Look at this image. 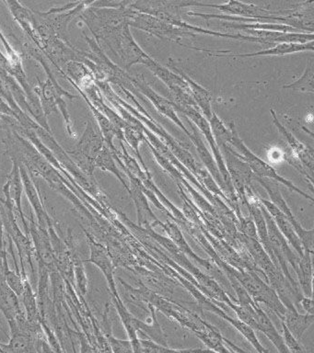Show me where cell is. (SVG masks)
Returning <instances> with one entry per match:
<instances>
[{
	"instance_id": "11",
	"label": "cell",
	"mask_w": 314,
	"mask_h": 353,
	"mask_svg": "<svg viewBox=\"0 0 314 353\" xmlns=\"http://www.w3.org/2000/svg\"><path fill=\"white\" fill-rule=\"evenodd\" d=\"M256 313H257V316H256V330L263 332L272 341V343L275 345L278 352L280 353H289L284 339L275 330V325H273L269 317L259 307L256 309Z\"/></svg>"
},
{
	"instance_id": "22",
	"label": "cell",
	"mask_w": 314,
	"mask_h": 353,
	"mask_svg": "<svg viewBox=\"0 0 314 353\" xmlns=\"http://www.w3.org/2000/svg\"><path fill=\"white\" fill-rule=\"evenodd\" d=\"M0 113H3L5 115L14 118L12 110H10V108L8 106L6 102H5L2 99H0Z\"/></svg>"
},
{
	"instance_id": "28",
	"label": "cell",
	"mask_w": 314,
	"mask_h": 353,
	"mask_svg": "<svg viewBox=\"0 0 314 353\" xmlns=\"http://www.w3.org/2000/svg\"><path fill=\"white\" fill-rule=\"evenodd\" d=\"M0 99H2V98H0Z\"/></svg>"
},
{
	"instance_id": "6",
	"label": "cell",
	"mask_w": 314,
	"mask_h": 353,
	"mask_svg": "<svg viewBox=\"0 0 314 353\" xmlns=\"http://www.w3.org/2000/svg\"><path fill=\"white\" fill-rule=\"evenodd\" d=\"M231 142H233V145L237 146L242 152V154H244L245 159L248 162V164L250 165V168H252L253 171L259 176L258 178H263V176H267V178L274 179L275 181H277L279 182H282L283 184H285L286 186L291 188L292 190L294 192H297L304 196V197L311 199V201H313V199L306 194V193L302 192V190L297 189V187H295L291 182L286 181V179H283L282 176L278 175L277 172H275L274 168L270 167L269 165H267L266 163L262 161L261 159H259L258 157H256L255 154L251 153L249 150L246 148V146L242 143V141L239 139L238 137H230Z\"/></svg>"
},
{
	"instance_id": "16",
	"label": "cell",
	"mask_w": 314,
	"mask_h": 353,
	"mask_svg": "<svg viewBox=\"0 0 314 353\" xmlns=\"http://www.w3.org/2000/svg\"><path fill=\"white\" fill-rule=\"evenodd\" d=\"M311 49L308 48L306 44H297V43H281L277 44L274 48L266 50V51L255 52V54H239V57H257V55H280L291 54V52L304 51V50Z\"/></svg>"
},
{
	"instance_id": "13",
	"label": "cell",
	"mask_w": 314,
	"mask_h": 353,
	"mask_svg": "<svg viewBox=\"0 0 314 353\" xmlns=\"http://www.w3.org/2000/svg\"><path fill=\"white\" fill-rule=\"evenodd\" d=\"M23 305L26 310L27 322L31 327L32 333L37 330L38 321H39V312H38L37 299L32 292L31 285L28 280H24V291L23 292Z\"/></svg>"
},
{
	"instance_id": "27",
	"label": "cell",
	"mask_w": 314,
	"mask_h": 353,
	"mask_svg": "<svg viewBox=\"0 0 314 353\" xmlns=\"http://www.w3.org/2000/svg\"><path fill=\"white\" fill-rule=\"evenodd\" d=\"M0 352H3V350H2L1 347H0Z\"/></svg>"
},
{
	"instance_id": "26",
	"label": "cell",
	"mask_w": 314,
	"mask_h": 353,
	"mask_svg": "<svg viewBox=\"0 0 314 353\" xmlns=\"http://www.w3.org/2000/svg\"><path fill=\"white\" fill-rule=\"evenodd\" d=\"M0 330H3V328H2V325H1V320H0Z\"/></svg>"
},
{
	"instance_id": "12",
	"label": "cell",
	"mask_w": 314,
	"mask_h": 353,
	"mask_svg": "<svg viewBox=\"0 0 314 353\" xmlns=\"http://www.w3.org/2000/svg\"><path fill=\"white\" fill-rule=\"evenodd\" d=\"M313 254L303 253L297 263V274L299 277L300 286L305 297L311 298L313 295Z\"/></svg>"
},
{
	"instance_id": "9",
	"label": "cell",
	"mask_w": 314,
	"mask_h": 353,
	"mask_svg": "<svg viewBox=\"0 0 314 353\" xmlns=\"http://www.w3.org/2000/svg\"><path fill=\"white\" fill-rule=\"evenodd\" d=\"M12 159V170L10 173L9 178L6 184L4 185L3 190H7L9 193L10 199H12L16 207V211H18L21 221L24 225V228L27 232H29L28 225L24 218L23 208H21V195L23 192V179H21L20 164L15 159Z\"/></svg>"
},
{
	"instance_id": "21",
	"label": "cell",
	"mask_w": 314,
	"mask_h": 353,
	"mask_svg": "<svg viewBox=\"0 0 314 353\" xmlns=\"http://www.w3.org/2000/svg\"><path fill=\"white\" fill-rule=\"evenodd\" d=\"M300 303L303 309H305L306 313L313 314V302L311 298L303 296Z\"/></svg>"
},
{
	"instance_id": "7",
	"label": "cell",
	"mask_w": 314,
	"mask_h": 353,
	"mask_svg": "<svg viewBox=\"0 0 314 353\" xmlns=\"http://www.w3.org/2000/svg\"><path fill=\"white\" fill-rule=\"evenodd\" d=\"M260 203L261 204H264L263 206L266 207L267 212L271 215L275 225L277 226L278 230H279L280 233L283 234V236L285 237L286 239H288V241L293 245V248L297 250V254H299L300 258H302L303 253H304V250H303L302 242H300L299 236H297L293 226H292L288 218H286V215L284 214L279 209H277L274 204L270 203V201L260 200Z\"/></svg>"
},
{
	"instance_id": "23",
	"label": "cell",
	"mask_w": 314,
	"mask_h": 353,
	"mask_svg": "<svg viewBox=\"0 0 314 353\" xmlns=\"http://www.w3.org/2000/svg\"><path fill=\"white\" fill-rule=\"evenodd\" d=\"M223 341H224V343L226 344V346L228 347H230V349L233 350V352H235L236 353H250L245 352V350L241 349V347L237 346V345L234 344L233 342H231L230 339L222 338Z\"/></svg>"
},
{
	"instance_id": "17",
	"label": "cell",
	"mask_w": 314,
	"mask_h": 353,
	"mask_svg": "<svg viewBox=\"0 0 314 353\" xmlns=\"http://www.w3.org/2000/svg\"><path fill=\"white\" fill-rule=\"evenodd\" d=\"M286 88H292L293 90L302 91H313V71L310 66L306 70L304 76L297 80L294 84L288 85Z\"/></svg>"
},
{
	"instance_id": "18",
	"label": "cell",
	"mask_w": 314,
	"mask_h": 353,
	"mask_svg": "<svg viewBox=\"0 0 314 353\" xmlns=\"http://www.w3.org/2000/svg\"><path fill=\"white\" fill-rule=\"evenodd\" d=\"M0 40H1L2 43H3L4 46V48L6 50L7 57L8 59H9L10 69H12L13 66L23 65V63H21V57H20V54H19L18 52H16L12 46H10L9 41H8L6 37H5L3 33H2L1 30H0Z\"/></svg>"
},
{
	"instance_id": "5",
	"label": "cell",
	"mask_w": 314,
	"mask_h": 353,
	"mask_svg": "<svg viewBox=\"0 0 314 353\" xmlns=\"http://www.w3.org/2000/svg\"><path fill=\"white\" fill-rule=\"evenodd\" d=\"M0 309L3 312L10 325L16 324V321L26 319V314L21 310L17 295L8 286L5 280L2 259H0Z\"/></svg>"
},
{
	"instance_id": "8",
	"label": "cell",
	"mask_w": 314,
	"mask_h": 353,
	"mask_svg": "<svg viewBox=\"0 0 314 353\" xmlns=\"http://www.w3.org/2000/svg\"><path fill=\"white\" fill-rule=\"evenodd\" d=\"M5 4L8 6L12 16L14 17L16 21L20 24L21 29L26 32V34L32 39L35 44H37L38 49H42V41L39 34H38L37 29H35L34 12L21 5L19 1H5Z\"/></svg>"
},
{
	"instance_id": "14",
	"label": "cell",
	"mask_w": 314,
	"mask_h": 353,
	"mask_svg": "<svg viewBox=\"0 0 314 353\" xmlns=\"http://www.w3.org/2000/svg\"><path fill=\"white\" fill-rule=\"evenodd\" d=\"M95 168H101V170L114 173L115 175L120 179V181L125 185V187L129 190V192H130V189H129L128 185H126L125 181H124L119 170H117L114 159H112L111 151H110V149L107 148V146L104 145L100 154H98L97 159L95 160Z\"/></svg>"
},
{
	"instance_id": "2",
	"label": "cell",
	"mask_w": 314,
	"mask_h": 353,
	"mask_svg": "<svg viewBox=\"0 0 314 353\" xmlns=\"http://www.w3.org/2000/svg\"><path fill=\"white\" fill-rule=\"evenodd\" d=\"M104 141L103 135L96 128L95 123L89 121L81 139L72 150L68 151V154L74 157V163L78 165L79 170L84 171L87 176H92L95 160L104 146Z\"/></svg>"
},
{
	"instance_id": "19",
	"label": "cell",
	"mask_w": 314,
	"mask_h": 353,
	"mask_svg": "<svg viewBox=\"0 0 314 353\" xmlns=\"http://www.w3.org/2000/svg\"><path fill=\"white\" fill-rule=\"evenodd\" d=\"M241 231L244 236L257 239V232L252 218H241Z\"/></svg>"
},
{
	"instance_id": "15",
	"label": "cell",
	"mask_w": 314,
	"mask_h": 353,
	"mask_svg": "<svg viewBox=\"0 0 314 353\" xmlns=\"http://www.w3.org/2000/svg\"><path fill=\"white\" fill-rule=\"evenodd\" d=\"M2 262H3L5 280H6L8 286L17 296H21L24 291V280L21 277L20 273L10 270L7 254L2 258Z\"/></svg>"
},
{
	"instance_id": "20",
	"label": "cell",
	"mask_w": 314,
	"mask_h": 353,
	"mask_svg": "<svg viewBox=\"0 0 314 353\" xmlns=\"http://www.w3.org/2000/svg\"><path fill=\"white\" fill-rule=\"evenodd\" d=\"M75 272L77 274V280L79 281V288L81 290V292L86 294L87 279L86 276H85L84 268H82L81 264H77Z\"/></svg>"
},
{
	"instance_id": "10",
	"label": "cell",
	"mask_w": 314,
	"mask_h": 353,
	"mask_svg": "<svg viewBox=\"0 0 314 353\" xmlns=\"http://www.w3.org/2000/svg\"><path fill=\"white\" fill-rule=\"evenodd\" d=\"M313 314H300L297 313L295 306L286 308L285 316L282 320V324L285 325L286 330L291 332L297 341H300L305 331L313 324Z\"/></svg>"
},
{
	"instance_id": "3",
	"label": "cell",
	"mask_w": 314,
	"mask_h": 353,
	"mask_svg": "<svg viewBox=\"0 0 314 353\" xmlns=\"http://www.w3.org/2000/svg\"><path fill=\"white\" fill-rule=\"evenodd\" d=\"M233 274L238 278L242 286L244 287L247 294L253 298L255 302L264 303L272 311H274L282 321L284 316H285L286 308L278 298L277 292L271 286L266 285L253 272H233Z\"/></svg>"
},
{
	"instance_id": "25",
	"label": "cell",
	"mask_w": 314,
	"mask_h": 353,
	"mask_svg": "<svg viewBox=\"0 0 314 353\" xmlns=\"http://www.w3.org/2000/svg\"><path fill=\"white\" fill-rule=\"evenodd\" d=\"M6 254H7V251H6V250H5V248L3 250H0V259L3 258V256L6 255Z\"/></svg>"
},
{
	"instance_id": "4",
	"label": "cell",
	"mask_w": 314,
	"mask_h": 353,
	"mask_svg": "<svg viewBox=\"0 0 314 353\" xmlns=\"http://www.w3.org/2000/svg\"><path fill=\"white\" fill-rule=\"evenodd\" d=\"M256 179H257V181L260 182L264 188H266L267 192L269 193L270 197L272 199V203L274 204L277 209H279L280 211L286 215V217L288 218L289 222L291 223L295 232H296L297 236H299L300 242H302L303 250H304L306 252L313 254V229H311V230H305V229H303L302 225L297 222L293 214H292L291 209L288 208V206L286 205V201H284L282 195H281L279 189H278L277 185L271 183V182L268 181H264V179L258 178V176Z\"/></svg>"
},
{
	"instance_id": "1",
	"label": "cell",
	"mask_w": 314,
	"mask_h": 353,
	"mask_svg": "<svg viewBox=\"0 0 314 353\" xmlns=\"http://www.w3.org/2000/svg\"><path fill=\"white\" fill-rule=\"evenodd\" d=\"M24 52L28 54V57L35 58L39 61L41 65L45 68L46 74H48V79L46 82L41 81L38 79V85L35 88V95L39 99L41 107H42L43 114L46 117L50 115L51 113L57 112V107H59L63 117H64L66 126H67L68 134L70 137L76 138L74 134L72 125H71L70 116L68 113V105L64 101V97L73 99L76 97L72 94L68 93L64 88L61 87L57 82L56 77L52 73V69L46 62L45 54L40 51L39 49L34 48V47L27 46L24 48Z\"/></svg>"
},
{
	"instance_id": "24",
	"label": "cell",
	"mask_w": 314,
	"mask_h": 353,
	"mask_svg": "<svg viewBox=\"0 0 314 353\" xmlns=\"http://www.w3.org/2000/svg\"><path fill=\"white\" fill-rule=\"evenodd\" d=\"M3 229H4V223L3 219H2L1 210H0V250H3L4 247V240H3Z\"/></svg>"
}]
</instances>
